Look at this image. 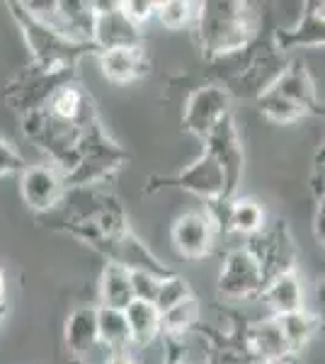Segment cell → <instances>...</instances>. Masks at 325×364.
<instances>
[{"mask_svg":"<svg viewBox=\"0 0 325 364\" xmlns=\"http://www.w3.org/2000/svg\"><path fill=\"white\" fill-rule=\"evenodd\" d=\"M129 282H132L134 301H151V304L156 301L158 287H161V277L149 274V272H129Z\"/></svg>","mask_w":325,"mask_h":364,"instance_id":"4316f807","label":"cell"},{"mask_svg":"<svg viewBox=\"0 0 325 364\" xmlns=\"http://www.w3.org/2000/svg\"><path fill=\"white\" fill-rule=\"evenodd\" d=\"M100 294H102V306L124 311L134 301L132 282H129V269H124L117 262H107L100 282Z\"/></svg>","mask_w":325,"mask_h":364,"instance_id":"d6986e66","label":"cell"},{"mask_svg":"<svg viewBox=\"0 0 325 364\" xmlns=\"http://www.w3.org/2000/svg\"><path fill=\"white\" fill-rule=\"evenodd\" d=\"M97 338L114 352H124L127 345L132 343L129 338V326L124 311L100 306L97 309Z\"/></svg>","mask_w":325,"mask_h":364,"instance_id":"44dd1931","label":"cell"},{"mask_svg":"<svg viewBox=\"0 0 325 364\" xmlns=\"http://www.w3.org/2000/svg\"><path fill=\"white\" fill-rule=\"evenodd\" d=\"M3 299H5V277L0 272V306H3Z\"/></svg>","mask_w":325,"mask_h":364,"instance_id":"1f68e13d","label":"cell"},{"mask_svg":"<svg viewBox=\"0 0 325 364\" xmlns=\"http://www.w3.org/2000/svg\"><path fill=\"white\" fill-rule=\"evenodd\" d=\"M267 90L289 100V102H294L297 107L304 109V112L316 109V85H313L311 75L306 73L304 66L284 68Z\"/></svg>","mask_w":325,"mask_h":364,"instance_id":"8fae6325","label":"cell"},{"mask_svg":"<svg viewBox=\"0 0 325 364\" xmlns=\"http://www.w3.org/2000/svg\"><path fill=\"white\" fill-rule=\"evenodd\" d=\"M197 316H199L197 299L194 296L185 299L182 304H177V306L161 314V333H168V336H182V333L190 331L194 323H197Z\"/></svg>","mask_w":325,"mask_h":364,"instance_id":"603a6c76","label":"cell"},{"mask_svg":"<svg viewBox=\"0 0 325 364\" xmlns=\"http://www.w3.org/2000/svg\"><path fill=\"white\" fill-rule=\"evenodd\" d=\"M110 364H134V360L127 355V350H124V352H117V355L112 357V362H110Z\"/></svg>","mask_w":325,"mask_h":364,"instance_id":"4dcf8cb0","label":"cell"},{"mask_svg":"<svg viewBox=\"0 0 325 364\" xmlns=\"http://www.w3.org/2000/svg\"><path fill=\"white\" fill-rule=\"evenodd\" d=\"M92 44L97 51H112V49H132L141 46V32L139 25L127 20L117 3L114 10L110 13L95 15V29H92Z\"/></svg>","mask_w":325,"mask_h":364,"instance_id":"30bf717a","label":"cell"},{"mask_svg":"<svg viewBox=\"0 0 325 364\" xmlns=\"http://www.w3.org/2000/svg\"><path fill=\"white\" fill-rule=\"evenodd\" d=\"M119 8L124 17L132 20L134 25H141L156 15V3H151V0H127V3H119Z\"/></svg>","mask_w":325,"mask_h":364,"instance_id":"83f0119b","label":"cell"},{"mask_svg":"<svg viewBox=\"0 0 325 364\" xmlns=\"http://www.w3.org/2000/svg\"><path fill=\"white\" fill-rule=\"evenodd\" d=\"M204 144H206V154L214 158L216 166L221 168V173H223V180H226L223 202H233L240 175H243V146H240V139H238V132H235L230 112L206 134Z\"/></svg>","mask_w":325,"mask_h":364,"instance_id":"277c9868","label":"cell"},{"mask_svg":"<svg viewBox=\"0 0 325 364\" xmlns=\"http://www.w3.org/2000/svg\"><path fill=\"white\" fill-rule=\"evenodd\" d=\"M272 364H289V357H287V360H282V362H272Z\"/></svg>","mask_w":325,"mask_h":364,"instance_id":"d6a6232c","label":"cell"},{"mask_svg":"<svg viewBox=\"0 0 325 364\" xmlns=\"http://www.w3.org/2000/svg\"><path fill=\"white\" fill-rule=\"evenodd\" d=\"M311 8L299 27L279 29L277 32V49H294V46H321L325 39L323 29V3H311Z\"/></svg>","mask_w":325,"mask_h":364,"instance_id":"9a60e30c","label":"cell"},{"mask_svg":"<svg viewBox=\"0 0 325 364\" xmlns=\"http://www.w3.org/2000/svg\"><path fill=\"white\" fill-rule=\"evenodd\" d=\"M44 109L58 122L80 124L82 117L90 112V100H87L85 92L78 90L73 83H66L49 97V102H46Z\"/></svg>","mask_w":325,"mask_h":364,"instance_id":"e0dca14e","label":"cell"},{"mask_svg":"<svg viewBox=\"0 0 325 364\" xmlns=\"http://www.w3.org/2000/svg\"><path fill=\"white\" fill-rule=\"evenodd\" d=\"M163 185L170 187H182V190L192 192L197 197H204L209 202H223V190H226V180H223L221 168L216 166V161L204 151V156H199L192 166L175 175L163 178Z\"/></svg>","mask_w":325,"mask_h":364,"instance_id":"52a82bcc","label":"cell"},{"mask_svg":"<svg viewBox=\"0 0 325 364\" xmlns=\"http://www.w3.org/2000/svg\"><path fill=\"white\" fill-rule=\"evenodd\" d=\"M100 66L112 83H132L146 73V56L141 46L100 51Z\"/></svg>","mask_w":325,"mask_h":364,"instance_id":"4fadbf2b","label":"cell"},{"mask_svg":"<svg viewBox=\"0 0 325 364\" xmlns=\"http://www.w3.org/2000/svg\"><path fill=\"white\" fill-rule=\"evenodd\" d=\"M265 228V211L255 199H235L226 209V231L257 236Z\"/></svg>","mask_w":325,"mask_h":364,"instance_id":"ffe728a7","label":"cell"},{"mask_svg":"<svg viewBox=\"0 0 325 364\" xmlns=\"http://www.w3.org/2000/svg\"><path fill=\"white\" fill-rule=\"evenodd\" d=\"M323 221H325V207L321 204V207L316 209V238H318V243H323V238H325V233H323Z\"/></svg>","mask_w":325,"mask_h":364,"instance_id":"f546056e","label":"cell"},{"mask_svg":"<svg viewBox=\"0 0 325 364\" xmlns=\"http://www.w3.org/2000/svg\"><path fill=\"white\" fill-rule=\"evenodd\" d=\"M202 13V3H182V0H168V3H156V15L170 29H180L185 25H194Z\"/></svg>","mask_w":325,"mask_h":364,"instance_id":"cb8c5ba5","label":"cell"},{"mask_svg":"<svg viewBox=\"0 0 325 364\" xmlns=\"http://www.w3.org/2000/svg\"><path fill=\"white\" fill-rule=\"evenodd\" d=\"M10 10H13L15 20L20 22L22 34H25L29 49H32L34 66L49 70H70L82 54H90V51L100 54L95 44L70 42V39L54 32L51 27L41 25L37 17H32L22 8V3H10Z\"/></svg>","mask_w":325,"mask_h":364,"instance_id":"3957f363","label":"cell"},{"mask_svg":"<svg viewBox=\"0 0 325 364\" xmlns=\"http://www.w3.org/2000/svg\"><path fill=\"white\" fill-rule=\"evenodd\" d=\"M260 109H262L265 117H270L272 122H279V124H289V122H297L299 117H304L306 112L301 107H297L289 100L275 95V92L265 90L260 95Z\"/></svg>","mask_w":325,"mask_h":364,"instance_id":"d4e9b609","label":"cell"},{"mask_svg":"<svg viewBox=\"0 0 325 364\" xmlns=\"http://www.w3.org/2000/svg\"><path fill=\"white\" fill-rule=\"evenodd\" d=\"M216 226L206 211H187L173 226V243L180 255L199 260V257L209 255L211 245H214Z\"/></svg>","mask_w":325,"mask_h":364,"instance_id":"ba28073f","label":"cell"},{"mask_svg":"<svg viewBox=\"0 0 325 364\" xmlns=\"http://www.w3.org/2000/svg\"><path fill=\"white\" fill-rule=\"evenodd\" d=\"M80 124L82 134L78 144V166L73 168V173H68L63 178V187L95 185V182L105 180L110 173H114L117 168H122L129 161V156L124 154L119 146L105 136L97 119L92 117V109L82 117Z\"/></svg>","mask_w":325,"mask_h":364,"instance_id":"7a4b0ae2","label":"cell"},{"mask_svg":"<svg viewBox=\"0 0 325 364\" xmlns=\"http://www.w3.org/2000/svg\"><path fill=\"white\" fill-rule=\"evenodd\" d=\"M277 323H279L282 336H284L292 352H297L301 345L313 336V328H316L313 316H309L306 311H294V314H287V316H277Z\"/></svg>","mask_w":325,"mask_h":364,"instance_id":"7402d4cb","label":"cell"},{"mask_svg":"<svg viewBox=\"0 0 325 364\" xmlns=\"http://www.w3.org/2000/svg\"><path fill=\"white\" fill-rule=\"evenodd\" d=\"M100 343L97 309H75L66 323V345L75 357H82Z\"/></svg>","mask_w":325,"mask_h":364,"instance_id":"2e32d148","label":"cell"},{"mask_svg":"<svg viewBox=\"0 0 325 364\" xmlns=\"http://www.w3.org/2000/svg\"><path fill=\"white\" fill-rule=\"evenodd\" d=\"M177 364H182V362H177Z\"/></svg>","mask_w":325,"mask_h":364,"instance_id":"836d02e7","label":"cell"},{"mask_svg":"<svg viewBox=\"0 0 325 364\" xmlns=\"http://www.w3.org/2000/svg\"><path fill=\"white\" fill-rule=\"evenodd\" d=\"M192 291H190V284H187V279H182L180 274H170V277L161 279V287H158V294H156V309L165 314L168 309L177 306V304H182L185 299H190Z\"/></svg>","mask_w":325,"mask_h":364,"instance_id":"484cf974","label":"cell"},{"mask_svg":"<svg viewBox=\"0 0 325 364\" xmlns=\"http://www.w3.org/2000/svg\"><path fill=\"white\" fill-rule=\"evenodd\" d=\"M262 294L277 316L304 311V291H301V282L294 272H282L272 277L265 284Z\"/></svg>","mask_w":325,"mask_h":364,"instance_id":"5bb4252c","label":"cell"},{"mask_svg":"<svg viewBox=\"0 0 325 364\" xmlns=\"http://www.w3.org/2000/svg\"><path fill=\"white\" fill-rule=\"evenodd\" d=\"M228 107H230L228 90H223V87H218V85L199 87V90H194L190 100H187L182 124H185L187 132L194 134V136L206 139V134L228 114Z\"/></svg>","mask_w":325,"mask_h":364,"instance_id":"8992f818","label":"cell"},{"mask_svg":"<svg viewBox=\"0 0 325 364\" xmlns=\"http://www.w3.org/2000/svg\"><path fill=\"white\" fill-rule=\"evenodd\" d=\"M194 27L199 29L206 54L230 56L250 44L255 22L243 3H202V13Z\"/></svg>","mask_w":325,"mask_h":364,"instance_id":"6da1fadb","label":"cell"},{"mask_svg":"<svg viewBox=\"0 0 325 364\" xmlns=\"http://www.w3.org/2000/svg\"><path fill=\"white\" fill-rule=\"evenodd\" d=\"M265 274L260 262L247 248H235L226 255L223 269L218 274V294L240 301L262 294Z\"/></svg>","mask_w":325,"mask_h":364,"instance_id":"5b68a950","label":"cell"},{"mask_svg":"<svg viewBox=\"0 0 325 364\" xmlns=\"http://www.w3.org/2000/svg\"><path fill=\"white\" fill-rule=\"evenodd\" d=\"M25 166V158H22L13 146H8L5 141H0V178L13 173H22Z\"/></svg>","mask_w":325,"mask_h":364,"instance_id":"f1b7e54d","label":"cell"},{"mask_svg":"<svg viewBox=\"0 0 325 364\" xmlns=\"http://www.w3.org/2000/svg\"><path fill=\"white\" fill-rule=\"evenodd\" d=\"M63 195H66L63 178L54 166H34L22 170V197L32 209H54Z\"/></svg>","mask_w":325,"mask_h":364,"instance_id":"9c48e42d","label":"cell"},{"mask_svg":"<svg viewBox=\"0 0 325 364\" xmlns=\"http://www.w3.org/2000/svg\"><path fill=\"white\" fill-rule=\"evenodd\" d=\"M247 343H250V352L262 364L282 362L292 355L277 318L255 323V326L250 328V333H247Z\"/></svg>","mask_w":325,"mask_h":364,"instance_id":"7c38bea8","label":"cell"},{"mask_svg":"<svg viewBox=\"0 0 325 364\" xmlns=\"http://www.w3.org/2000/svg\"><path fill=\"white\" fill-rule=\"evenodd\" d=\"M132 343L149 345L161 333V311L151 301H132L124 309Z\"/></svg>","mask_w":325,"mask_h":364,"instance_id":"ac0fdd59","label":"cell"}]
</instances>
